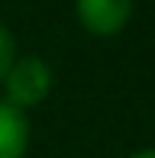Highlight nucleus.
Wrapping results in <instances>:
<instances>
[{
	"instance_id": "f257e3e1",
	"label": "nucleus",
	"mask_w": 155,
	"mask_h": 158,
	"mask_svg": "<svg viewBox=\"0 0 155 158\" xmlns=\"http://www.w3.org/2000/svg\"><path fill=\"white\" fill-rule=\"evenodd\" d=\"M3 84H6V103L26 110V106H36L48 97V90H52V68L42 58H36V55H26V58L13 61Z\"/></svg>"
},
{
	"instance_id": "f03ea898",
	"label": "nucleus",
	"mask_w": 155,
	"mask_h": 158,
	"mask_svg": "<svg viewBox=\"0 0 155 158\" xmlns=\"http://www.w3.org/2000/svg\"><path fill=\"white\" fill-rule=\"evenodd\" d=\"M132 16V0H78V19L94 35H116Z\"/></svg>"
},
{
	"instance_id": "7ed1b4c3",
	"label": "nucleus",
	"mask_w": 155,
	"mask_h": 158,
	"mask_svg": "<svg viewBox=\"0 0 155 158\" xmlns=\"http://www.w3.org/2000/svg\"><path fill=\"white\" fill-rule=\"evenodd\" d=\"M29 145V123L19 106L0 100V158H23Z\"/></svg>"
},
{
	"instance_id": "20e7f679",
	"label": "nucleus",
	"mask_w": 155,
	"mask_h": 158,
	"mask_svg": "<svg viewBox=\"0 0 155 158\" xmlns=\"http://www.w3.org/2000/svg\"><path fill=\"white\" fill-rule=\"evenodd\" d=\"M13 52H16V45H13V35L3 29V26H0V81H3L6 77V71L13 68Z\"/></svg>"
},
{
	"instance_id": "39448f33",
	"label": "nucleus",
	"mask_w": 155,
	"mask_h": 158,
	"mask_svg": "<svg viewBox=\"0 0 155 158\" xmlns=\"http://www.w3.org/2000/svg\"><path fill=\"white\" fill-rule=\"evenodd\" d=\"M129 158H155V148H142V152H136V155H129Z\"/></svg>"
}]
</instances>
